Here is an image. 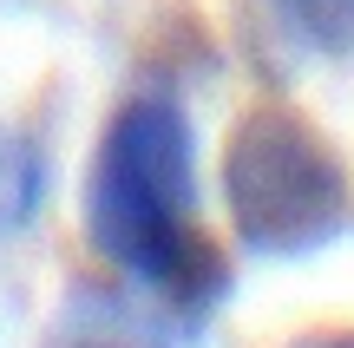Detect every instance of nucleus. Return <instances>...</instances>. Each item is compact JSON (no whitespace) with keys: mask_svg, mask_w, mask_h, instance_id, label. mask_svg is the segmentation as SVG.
I'll return each mask as SVG.
<instances>
[{"mask_svg":"<svg viewBox=\"0 0 354 348\" xmlns=\"http://www.w3.org/2000/svg\"><path fill=\"white\" fill-rule=\"evenodd\" d=\"M86 244L118 276L203 315L223 296V257L197 230V152L177 99L118 105L86 171Z\"/></svg>","mask_w":354,"mask_h":348,"instance_id":"1","label":"nucleus"},{"mask_svg":"<svg viewBox=\"0 0 354 348\" xmlns=\"http://www.w3.org/2000/svg\"><path fill=\"white\" fill-rule=\"evenodd\" d=\"M223 204L256 257H315L348 230L342 158L295 112H250L223 152Z\"/></svg>","mask_w":354,"mask_h":348,"instance_id":"2","label":"nucleus"},{"mask_svg":"<svg viewBox=\"0 0 354 348\" xmlns=\"http://www.w3.org/2000/svg\"><path fill=\"white\" fill-rule=\"evenodd\" d=\"M282 13H289V33L315 39L322 53L354 46V0H282Z\"/></svg>","mask_w":354,"mask_h":348,"instance_id":"3","label":"nucleus"},{"mask_svg":"<svg viewBox=\"0 0 354 348\" xmlns=\"http://www.w3.org/2000/svg\"><path fill=\"white\" fill-rule=\"evenodd\" d=\"M59 348H138V342H131L125 329H99V322H92V329H66Z\"/></svg>","mask_w":354,"mask_h":348,"instance_id":"4","label":"nucleus"}]
</instances>
